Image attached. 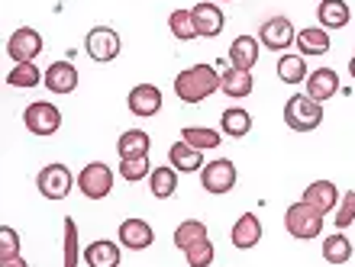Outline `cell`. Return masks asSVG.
I'll return each mask as SVG.
<instances>
[{"mask_svg":"<svg viewBox=\"0 0 355 267\" xmlns=\"http://www.w3.org/2000/svg\"><path fill=\"white\" fill-rule=\"evenodd\" d=\"M216 91H220V74H216L210 65L184 68V71L175 77V93L184 103H200Z\"/></svg>","mask_w":355,"mask_h":267,"instance_id":"6da1fadb","label":"cell"},{"mask_svg":"<svg viewBox=\"0 0 355 267\" xmlns=\"http://www.w3.org/2000/svg\"><path fill=\"white\" fill-rule=\"evenodd\" d=\"M323 212L313 210L310 203L297 200V203H291L288 212H284V229H288L291 239H297V241H310V239H320V232H323Z\"/></svg>","mask_w":355,"mask_h":267,"instance_id":"7a4b0ae2","label":"cell"},{"mask_svg":"<svg viewBox=\"0 0 355 267\" xmlns=\"http://www.w3.org/2000/svg\"><path fill=\"white\" fill-rule=\"evenodd\" d=\"M284 122L294 132H313L323 122V103H317L307 93H294L284 103Z\"/></svg>","mask_w":355,"mask_h":267,"instance_id":"3957f363","label":"cell"},{"mask_svg":"<svg viewBox=\"0 0 355 267\" xmlns=\"http://www.w3.org/2000/svg\"><path fill=\"white\" fill-rule=\"evenodd\" d=\"M23 126H26L33 136H39V138L55 136V132L62 129V110H58L55 103H49V100L29 103L26 110H23Z\"/></svg>","mask_w":355,"mask_h":267,"instance_id":"277c9868","label":"cell"},{"mask_svg":"<svg viewBox=\"0 0 355 267\" xmlns=\"http://www.w3.org/2000/svg\"><path fill=\"white\" fill-rule=\"evenodd\" d=\"M75 184L78 181H75V174L68 171V165H58V161L46 165L36 174V187H39V194L46 196V200H65Z\"/></svg>","mask_w":355,"mask_h":267,"instance_id":"5b68a950","label":"cell"},{"mask_svg":"<svg viewBox=\"0 0 355 267\" xmlns=\"http://www.w3.org/2000/svg\"><path fill=\"white\" fill-rule=\"evenodd\" d=\"M239 174H236V165L230 158H216V161H207L204 171H200V187L214 196H226L236 187Z\"/></svg>","mask_w":355,"mask_h":267,"instance_id":"8992f818","label":"cell"},{"mask_svg":"<svg viewBox=\"0 0 355 267\" xmlns=\"http://www.w3.org/2000/svg\"><path fill=\"white\" fill-rule=\"evenodd\" d=\"M120 33L110 26H94L91 33L85 36V52L91 62H97V65H107V62H113V58L120 55Z\"/></svg>","mask_w":355,"mask_h":267,"instance_id":"52a82bcc","label":"cell"},{"mask_svg":"<svg viewBox=\"0 0 355 267\" xmlns=\"http://www.w3.org/2000/svg\"><path fill=\"white\" fill-rule=\"evenodd\" d=\"M78 190H81L87 200H103V196H110L113 171L103 165V161H91V165H85V171L78 174Z\"/></svg>","mask_w":355,"mask_h":267,"instance_id":"ba28073f","label":"cell"},{"mask_svg":"<svg viewBox=\"0 0 355 267\" xmlns=\"http://www.w3.org/2000/svg\"><path fill=\"white\" fill-rule=\"evenodd\" d=\"M294 39H297V29H294V23H291L288 17H271V19H265L262 29H259V42H262L265 48H271V52L291 48Z\"/></svg>","mask_w":355,"mask_h":267,"instance_id":"9c48e42d","label":"cell"},{"mask_svg":"<svg viewBox=\"0 0 355 267\" xmlns=\"http://www.w3.org/2000/svg\"><path fill=\"white\" fill-rule=\"evenodd\" d=\"M42 36H39L33 26H19L17 33H10L7 39V55L13 58V62H36V55L42 52Z\"/></svg>","mask_w":355,"mask_h":267,"instance_id":"30bf717a","label":"cell"},{"mask_svg":"<svg viewBox=\"0 0 355 267\" xmlns=\"http://www.w3.org/2000/svg\"><path fill=\"white\" fill-rule=\"evenodd\" d=\"M162 91L155 84H136L126 97V107H130L132 116H139V120H149V116H159L162 113Z\"/></svg>","mask_w":355,"mask_h":267,"instance_id":"8fae6325","label":"cell"},{"mask_svg":"<svg viewBox=\"0 0 355 267\" xmlns=\"http://www.w3.org/2000/svg\"><path fill=\"white\" fill-rule=\"evenodd\" d=\"M191 17H194V26L200 39H216L226 26L223 10L216 7V3H197V7H191Z\"/></svg>","mask_w":355,"mask_h":267,"instance_id":"7c38bea8","label":"cell"},{"mask_svg":"<svg viewBox=\"0 0 355 267\" xmlns=\"http://www.w3.org/2000/svg\"><path fill=\"white\" fill-rule=\"evenodd\" d=\"M78 68L71 62H52L46 68V91L49 93H75L78 91Z\"/></svg>","mask_w":355,"mask_h":267,"instance_id":"4fadbf2b","label":"cell"},{"mask_svg":"<svg viewBox=\"0 0 355 267\" xmlns=\"http://www.w3.org/2000/svg\"><path fill=\"white\" fill-rule=\"evenodd\" d=\"M155 241V229L146 219H123L120 222V245L130 251H146Z\"/></svg>","mask_w":355,"mask_h":267,"instance_id":"5bb4252c","label":"cell"},{"mask_svg":"<svg viewBox=\"0 0 355 267\" xmlns=\"http://www.w3.org/2000/svg\"><path fill=\"white\" fill-rule=\"evenodd\" d=\"M230 241H233V248H239V251L255 248V245L262 241V222H259V216H255V212H243V216L236 219L233 232H230Z\"/></svg>","mask_w":355,"mask_h":267,"instance_id":"9a60e30c","label":"cell"},{"mask_svg":"<svg viewBox=\"0 0 355 267\" xmlns=\"http://www.w3.org/2000/svg\"><path fill=\"white\" fill-rule=\"evenodd\" d=\"M300 200L310 203L313 210H320L323 216H327V212H336V206H339V200H343V196H339V187L333 184V181H313V184L304 190V196H300Z\"/></svg>","mask_w":355,"mask_h":267,"instance_id":"2e32d148","label":"cell"},{"mask_svg":"<svg viewBox=\"0 0 355 267\" xmlns=\"http://www.w3.org/2000/svg\"><path fill=\"white\" fill-rule=\"evenodd\" d=\"M168 165L175 167L178 174H197V171H204V151L187 145L184 138H181V142H175L168 148Z\"/></svg>","mask_w":355,"mask_h":267,"instance_id":"e0dca14e","label":"cell"},{"mask_svg":"<svg viewBox=\"0 0 355 267\" xmlns=\"http://www.w3.org/2000/svg\"><path fill=\"white\" fill-rule=\"evenodd\" d=\"M307 97H313L317 103H327L329 97H336L339 93V74L333 68H317V71H310L307 81Z\"/></svg>","mask_w":355,"mask_h":267,"instance_id":"ac0fdd59","label":"cell"},{"mask_svg":"<svg viewBox=\"0 0 355 267\" xmlns=\"http://www.w3.org/2000/svg\"><path fill=\"white\" fill-rule=\"evenodd\" d=\"M120 261H123V251H120V245L110 239H97L85 248L87 267H120Z\"/></svg>","mask_w":355,"mask_h":267,"instance_id":"d6986e66","label":"cell"},{"mask_svg":"<svg viewBox=\"0 0 355 267\" xmlns=\"http://www.w3.org/2000/svg\"><path fill=\"white\" fill-rule=\"evenodd\" d=\"M259 48H262V42L255 36H236L233 46H230V65L252 71L255 62H259Z\"/></svg>","mask_w":355,"mask_h":267,"instance_id":"ffe728a7","label":"cell"},{"mask_svg":"<svg viewBox=\"0 0 355 267\" xmlns=\"http://www.w3.org/2000/svg\"><path fill=\"white\" fill-rule=\"evenodd\" d=\"M294 46H297V52L304 58H310V55H327L333 42H329V33L323 26H307L297 33Z\"/></svg>","mask_w":355,"mask_h":267,"instance_id":"44dd1931","label":"cell"},{"mask_svg":"<svg viewBox=\"0 0 355 267\" xmlns=\"http://www.w3.org/2000/svg\"><path fill=\"white\" fill-rule=\"evenodd\" d=\"M317 19H320V26L327 29V33L329 29H346L349 19H352V10H349L346 0H320Z\"/></svg>","mask_w":355,"mask_h":267,"instance_id":"7402d4cb","label":"cell"},{"mask_svg":"<svg viewBox=\"0 0 355 267\" xmlns=\"http://www.w3.org/2000/svg\"><path fill=\"white\" fill-rule=\"evenodd\" d=\"M252 87H255L252 71H243V68H226V71L220 74V91H223L226 97H233V100L249 97Z\"/></svg>","mask_w":355,"mask_h":267,"instance_id":"603a6c76","label":"cell"},{"mask_svg":"<svg viewBox=\"0 0 355 267\" xmlns=\"http://www.w3.org/2000/svg\"><path fill=\"white\" fill-rule=\"evenodd\" d=\"M220 132L230 138H243L252 132V116H249V110H243V107H230V110H223V116H220Z\"/></svg>","mask_w":355,"mask_h":267,"instance_id":"cb8c5ba5","label":"cell"},{"mask_svg":"<svg viewBox=\"0 0 355 267\" xmlns=\"http://www.w3.org/2000/svg\"><path fill=\"white\" fill-rule=\"evenodd\" d=\"M278 81L281 84H300L310 77V68H307V58L300 55V52H294V55H281L278 58Z\"/></svg>","mask_w":355,"mask_h":267,"instance_id":"d4e9b609","label":"cell"},{"mask_svg":"<svg viewBox=\"0 0 355 267\" xmlns=\"http://www.w3.org/2000/svg\"><path fill=\"white\" fill-rule=\"evenodd\" d=\"M149 145H152L149 132L126 129L120 136V142H116V155H120V158H146V155H149Z\"/></svg>","mask_w":355,"mask_h":267,"instance_id":"484cf974","label":"cell"},{"mask_svg":"<svg viewBox=\"0 0 355 267\" xmlns=\"http://www.w3.org/2000/svg\"><path fill=\"white\" fill-rule=\"evenodd\" d=\"M149 190H152L155 200H171L175 190H178V171L171 165L155 167V171L149 174Z\"/></svg>","mask_w":355,"mask_h":267,"instance_id":"4316f807","label":"cell"},{"mask_svg":"<svg viewBox=\"0 0 355 267\" xmlns=\"http://www.w3.org/2000/svg\"><path fill=\"white\" fill-rule=\"evenodd\" d=\"M204 239H210V232H207V222H200V219H184L175 229V235H171L175 248H181V251H187L191 245H197V241H204Z\"/></svg>","mask_w":355,"mask_h":267,"instance_id":"83f0119b","label":"cell"},{"mask_svg":"<svg viewBox=\"0 0 355 267\" xmlns=\"http://www.w3.org/2000/svg\"><path fill=\"white\" fill-rule=\"evenodd\" d=\"M323 261H327V264H336V267L352 261V241L346 239V232L327 235V241H323Z\"/></svg>","mask_w":355,"mask_h":267,"instance_id":"f1b7e54d","label":"cell"},{"mask_svg":"<svg viewBox=\"0 0 355 267\" xmlns=\"http://www.w3.org/2000/svg\"><path fill=\"white\" fill-rule=\"evenodd\" d=\"M39 81H46V74L36 68V62H19V65L7 74V84L10 87H19V91H29V87H36Z\"/></svg>","mask_w":355,"mask_h":267,"instance_id":"f546056e","label":"cell"},{"mask_svg":"<svg viewBox=\"0 0 355 267\" xmlns=\"http://www.w3.org/2000/svg\"><path fill=\"white\" fill-rule=\"evenodd\" d=\"M181 138H184L187 145H194V148H200V151H207V148L220 145L223 132H220V129H207V126H184V129H181Z\"/></svg>","mask_w":355,"mask_h":267,"instance_id":"4dcf8cb0","label":"cell"},{"mask_svg":"<svg viewBox=\"0 0 355 267\" xmlns=\"http://www.w3.org/2000/svg\"><path fill=\"white\" fill-rule=\"evenodd\" d=\"M168 29H171V36H175L178 42H191V39H197V26H194L191 10H171Z\"/></svg>","mask_w":355,"mask_h":267,"instance_id":"1f68e13d","label":"cell"},{"mask_svg":"<svg viewBox=\"0 0 355 267\" xmlns=\"http://www.w3.org/2000/svg\"><path fill=\"white\" fill-rule=\"evenodd\" d=\"M81 258H85V248L78 241V222L65 216V267H78Z\"/></svg>","mask_w":355,"mask_h":267,"instance_id":"d6a6232c","label":"cell"},{"mask_svg":"<svg viewBox=\"0 0 355 267\" xmlns=\"http://www.w3.org/2000/svg\"><path fill=\"white\" fill-rule=\"evenodd\" d=\"M152 171H155V167L149 165V155L146 158H120V177L130 181V184L146 181V174H152Z\"/></svg>","mask_w":355,"mask_h":267,"instance_id":"836d02e7","label":"cell"},{"mask_svg":"<svg viewBox=\"0 0 355 267\" xmlns=\"http://www.w3.org/2000/svg\"><path fill=\"white\" fill-rule=\"evenodd\" d=\"M214 258H216V251H214V245H210V239L197 241V245H191V248L184 251L187 267H210Z\"/></svg>","mask_w":355,"mask_h":267,"instance_id":"e575fe53","label":"cell"},{"mask_svg":"<svg viewBox=\"0 0 355 267\" xmlns=\"http://www.w3.org/2000/svg\"><path fill=\"white\" fill-rule=\"evenodd\" d=\"M19 258V235L13 225H0V261Z\"/></svg>","mask_w":355,"mask_h":267,"instance_id":"d590c367","label":"cell"},{"mask_svg":"<svg viewBox=\"0 0 355 267\" xmlns=\"http://www.w3.org/2000/svg\"><path fill=\"white\" fill-rule=\"evenodd\" d=\"M352 222H355V190H349V194L339 200V206H336V229L346 232Z\"/></svg>","mask_w":355,"mask_h":267,"instance_id":"8d00e7d4","label":"cell"},{"mask_svg":"<svg viewBox=\"0 0 355 267\" xmlns=\"http://www.w3.org/2000/svg\"><path fill=\"white\" fill-rule=\"evenodd\" d=\"M0 267H29V264L23 261V255H19V258H13V261H0Z\"/></svg>","mask_w":355,"mask_h":267,"instance_id":"74e56055","label":"cell"},{"mask_svg":"<svg viewBox=\"0 0 355 267\" xmlns=\"http://www.w3.org/2000/svg\"><path fill=\"white\" fill-rule=\"evenodd\" d=\"M349 74H352V81H355V55L349 58Z\"/></svg>","mask_w":355,"mask_h":267,"instance_id":"f35d334b","label":"cell"},{"mask_svg":"<svg viewBox=\"0 0 355 267\" xmlns=\"http://www.w3.org/2000/svg\"><path fill=\"white\" fill-rule=\"evenodd\" d=\"M223 3H230V0H223Z\"/></svg>","mask_w":355,"mask_h":267,"instance_id":"ab89813d","label":"cell"}]
</instances>
